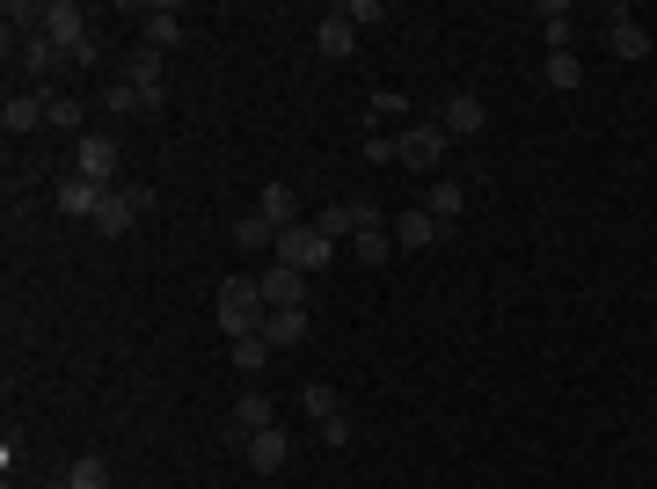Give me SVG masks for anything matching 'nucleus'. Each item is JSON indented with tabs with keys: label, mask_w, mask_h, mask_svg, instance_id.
<instances>
[{
	"label": "nucleus",
	"mask_w": 657,
	"mask_h": 489,
	"mask_svg": "<svg viewBox=\"0 0 657 489\" xmlns=\"http://www.w3.org/2000/svg\"><path fill=\"white\" fill-rule=\"evenodd\" d=\"M73 175H88V183L110 191V175H118V139H110V132H81V139H73Z\"/></svg>",
	"instance_id": "obj_5"
},
{
	"label": "nucleus",
	"mask_w": 657,
	"mask_h": 489,
	"mask_svg": "<svg viewBox=\"0 0 657 489\" xmlns=\"http://www.w3.org/2000/svg\"><path fill=\"white\" fill-rule=\"evenodd\" d=\"M264 307H307V270H285V264H270L264 278Z\"/></svg>",
	"instance_id": "obj_11"
},
{
	"label": "nucleus",
	"mask_w": 657,
	"mask_h": 489,
	"mask_svg": "<svg viewBox=\"0 0 657 489\" xmlns=\"http://www.w3.org/2000/svg\"><path fill=\"white\" fill-rule=\"evenodd\" d=\"M264 358H270L264 337H234V372H264Z\"/></svg>",
	"instance_id": "obj_31"
},
{
	"label": "nucleus",
	"mask_w": 657,
	"mask_h": 489,
	"mask_svg": "<svg viewBox=\"0 0 657 489\" xmlns=\"http://www.w3.org/2000/svg\"><path fill=\"white\" fill-rule=\"evenodd\" d=\"M124 81H132L139 96H161V51H154V45H139L132 59H124Z\"/></svg>",
	"instance_id": "obj_20"
},
{
	"label": "nucleus",
	"mask_w": 657,
	"mask_h": 489,
	"mask_svg": "<svg viewBox=\"0 0 657 489\" xmlns=\"http://www.w3.org/2000/svg\"><path fill=\"white\" fill-rule=\"evenodd\" d=\"M256 212H264L270 227H292V220H300V191H292V183H264Z\"/></svg>",
	"instance_id": "obj_19"
},
{
	"label": "nucleus",
	"mask_w": 657,
	"mask_h": 489,
	"mask_svg": "<svg viewBox=\"0 0 657 489\" xmlns=\"http://www.w3.org/2000/svg\"><path fill=\"white\" fill-rule=\"evenodd\" d=\"M315 227L329 234V242H343V234L358 242L365 227H380V212H373V197H343V205H321V212H315Z\"/></svg>",
	"instance_id": "obj_6"
},
{
	"label": "nucleus",
	"mask_w": 657,
	"mask_h": 489,
	"mask_svg": "<svg viewBox=\"0 0 657 489\" xmlns=\"http://www.w3.org/2000/svg\"><path fill=\"white\" fill-rule=\"evenodd\" d=\"M570 29H577L570 0H540V37H548V51H570Z\"/></svg>",
	"instance_id": "obj_21"
},
{
	"label": "nucleus",
	"mask_w": 657,
	"mask_h": 489,
	"mask_svg": "<svg viewBox=\"0 0 657 489\" xmlns=\"http://www.w3.org/2000/svg\"><path fill=\"white\" fill-rule=\"evenodd\" d=\"M607 45H613V59H643L650 51V29L635 23L629 8H607Z\"/></svg>",
	"instance_id": "obj_13"
},
{
	"label": "nucleus",
	"mask_w": 657,
	"mask_h": 489,
	"mask_svg": "<svg viewBox=\"0 0 657 489\" xmlns=\"http://www.w3.org/2000/svg\"><path fill=\"white\" fill-rule=\"evenodd\" d=\"M300 409L315 416V424H329V416H343V402H337V388H321V380H315V388L300 394Z\"/></svg>",
	"instance_id": "obj_29"
},
{
	"label": "nucleus",
	"mask_w": 657,
	"mask_h": 489,
	"mask_svg": "<svg viewBox=\"0 0 657 489\" xmlns=\"http://www.w3.org/2000/svg\"><path fill=\"white\" fill-rule=\"evenodd\" d=\"M102 183H88V175H66V183H59V212H66V220H88L96 227V212H102Z\"/></svg>",
	"instance_id": "obj_10"
},
{
	"label": "nucleus",
	"mask_w": 657,
	"mask_h": 489,
	"mask_svg": "<svg viewBox=\"0 0 657 489\" xmlns=\"http://www.w3.org/2000/svg\"><path fill=\"white\" fill-rule=\"evenodd\" d=\"M315 45H321V59H351V45H358V23H351L343 8H329V15H321V29H315Z\"/></svg>",
	"instance_id": "obj_16"
},
{
	"label": "nucleus",
	"mask_w": 657,
	"mask_h": 489,
	"mask_svg": "<svg viewBox=\"0 0 657 489\" xmlns=\"http://www.w3.org/2000/svg\"><path fill=\"white\" fill-rule=\"evenodd\" d=\"M270 256L285 270H307V278H315L321 264H337V242H329L315 220H292V227H278V248H270Z\"/></svg>",
	"instance_id": "obj_2"
},
{
	"label": "nucleus",
	"mask_w": 657,
	"mask_h": 489,
	"mask_svg": "<svg viewBox=\"0 0 657 489\" xmlns=\"http://www.w3.org/2000/svg\"><path fill=\"white\" fill-rule=\"evenodd\" d=\"M315 431H321L329 445H351V416H329V424H315Z\"/></svg>",
	"instance_id": "obj_34"
},
{
	"label": "nucleus",
	"mask_w": 657,
	"mask_h": 489,
	"mask_svg": "<svg viewBox=\"0 0 657 489\" xmlns=\"http://www.w3.org/2000/svg\"><path fill=\"white\" fill-rule=\"evenodd\" d=\"M102 102H110L118 118H124V110H161V96H139L132 81H118V88H110V96H102Z\"/></svg>",
	"instance_id": "obj_30"
},
{
	"label": "nucleus",
	"mask_w": 657,
	"mask_h": 489,
	"mask_svg": "<svg viewBox=\"0 0 657 489\" xmlns=\"http://www.w3.org/2000/svg\"><path fill=\"white\" fill-rule=\"evenodd\" d=\"M139 45H154V51L183 45V15H175L169 0H161V8H139Z\"/></svg>",
	"instance_id": "obj_12"
},
{
	"label": "nucleus",
	"mask_w": 657,
	"mask_h": 489,
	"mask_svg": "<svg viewBox=\"0 0 657 489\" xmlns=\"http://www.w3.org/2000/svg\"><path fill=\"white\" fill-rule=\"evenodd\" d=\"M212 307H219V329H227V337H264V321H270L264 285H256V278H227Z\"/></svg>",
	"instance_id": "obj_1"
},
{
	"label": "nucleus",
	"mask_w": 657,
	"mask_h": 489,
	"mask_svg": "<svg viewBox=\"0 0 657 489\" xmlns=\"http://www.w3.org/2000/svg\"><path fill=\"white\" fill-rule=\"evenodd\" d=\"M234 431H242V439L248 431H270V402L264 394H242V402H234Z\"/></svg>",
	"instance_id": "obj_28"
},
{
	"label": "nucleus",
	"mask_w": 657,
	"mask_h": 489,
	"mask_svg": "<svg viewBox=\"0 0 657 489\" xmlns=\"http://www.w3.org/2000/svg\"><path fill=\"white\" fill-rule=\"evenodd\" d=\"M234 242L242 248H278V227H270L264 212H242V220H234Z\"/></svg>",
	"instance_id": "obj_26"
},
{
	"label": "nucleus",
	"mask_w": 657,
	"mask_h": 489,
	"mask_svg": "<svg viewBox=\"0 0 657 489\" xmlns=\"http://www.w3.org/2000/svg\"><path fill=\"white\" fill-rule=\"evenodd\" d=\"M438 124H446V139H475V132H483L489 124V110H483V96H446V110H438Z\"/></svg>",
	"instance_id": "obj_9"
},
{
	"label": "nucleus",
	"mask_w": 657,
	"mask_h": 489,
	"mask_svg": "<svg viewBox=\"0 0 657 489\" xmlns=\"http://www.w3.org/2000/svg\"><path fill=\"white\" fill-rule=\"evenodd\" d=\"M45 37L66 51L73 66H96V59H102V45L88 37V15H81L73 0H51V8H45Z\"/></svg>",
	"instance_id": "obj_3"
},
{
	"label": "nucleus",
	"mask_w": 657,
	"mask_h": 489,
	"mask_svg": "<svg viewBox=\"0 0 657 489\" xmlns=\"http://www.w3.org/2000/svg\"><path fill=\"white\" fill-rule=\"evenodd\" d=\"M343 15H351V23H380L388 8H380V0H343Z\"/></svg>",
	"instance_id": "obj_33"
},
{
	"label": "nucleus",
	"mask_w": 657,
	"mask_h": 489,
	"mask_svg": "<svg viewBox=\"0 0 657 489\" xmlns=\"http://www.w3.org/2000/svg\"><path fill=\"white\" fill-rule=\"evenodd\" d=\"M248 467H256V475H278V467H285V453H292V439L285 431H248Z\"/></svg>",
	"instance_id": "obj_18"
},
{
	"label": "nucleus",
	"mask_w": 657,
	"mask_h": 489,
	"mask_svg": "<svg viewBox=\"0 0 657 489\" xmlns=\"http://www.w3.org/2000/svg\"><path fill=\"white\" fill-rule=\"evenodd\" d=\"M66 66H73V59L51 45L45 29H37V37H23V74H29V88H51V81L66 74Z\"/></svg>",
	"instance_id": "obj_8"
},
{
	"label": "nucleus",
	"mask_w": 657,
	"mask_h": 489,
	"mask_svg": "<svg viewBox=\"0 0 657 489\" xmlns=\"http://www.w3.org/2000/svg\"><path fill=\"white\" fill-rule=\"evenodd\" d=\"M394 139H402V169H438V161H446V147H453V139H446V124H402V132H394Z\"/></svg>",
	"instance_id": "obj_4"
},
{
	"label": "nucleus",
	"mask_w": 657,
	"mask_h": 489,
	"mask_svg": "<svg viewBox=\"0 0 657 489\" xmlns=\"http://www.w3.org/2000/svg\"><path fill=\"white\" fill-rule=\"evenodd\" d=\"M146 212V191H110L96 212V234H132V220Z\"/></svg>",
	"instance_id": "obj_14"
},
{
	"label": "nucleus",
	"mask_w": 657,
	"mask_h": 489,
	"mask_svg": "<svg viewBox=\"0 0 657 489\" xmlns=\"http://www.w3.org/2000/svg\"><path fill=\"white\" fill-rule=\"evenodd\" d=\"M45 96H51V88H23V96H8V110H0L8 139H23V132H37V124H45Z\"/></svg>",
	"instance_id": "obj_15"
},
{
	"label": "nucleus",
	"mask_w": 657,
	"mask_h": 489,
	"mask_svg": "<svg viewBox=\"0 0 657 489\" xmlns=\"http://www.w3.org/2000/svg\"><path fill=\"white\" fill-rule=\"evenodd\" d=\"M351 256H365V264H388V256H402V248H394L388 227H365L358 242H351Z\"/></svg>",
	"instance_id": "obj_27"
},
{
	"label": "nucleus",
	"mask_w": 657,
	"mask_h": 489,
	"mask_svg": "<svg viewBox=\"0 0 657 489\" xmlns=\"http://www.w3.org/2000/svg\"><path fill=\"white\" fill-rule=\"evenodd\" d=\"M45 489H66V475H59V482H45Z\"/></svg>",
	"instance_id": "obj_35"
},
{
	"label": "nucleus",
	"mask_w": 657,
	"mask_h": 489,
	"mask_svg": "<svg viewBox=\"0 0 657 489\" xmlns=\"http://www.w3.org/2000/svg\"><path fill=\"white\" fill-rule=\"evenodd\" d=\"M365 161H402V139H388V132H365Z\"/></svg>",
	"instance_id": "obj_32"
},
{
	"label": "nucleus",
	"mask_w": 657,
	"mask_h": 489,
	"mask_svg": "<svg viewBox=\"0 0 657 489\" xmlns=\"http://www.w3.org/2000/svg\"><path fill=\"white\" fill-rule=\"evenodd\" d=\"M388 234H394V248H402V256H416V248H438V242H453V227H446V220H431L424 205H410V212H402V220H394Z\"/></svg>",
	"instance_id": "obj_7"
},
{
	"label": "nucleus",
	"mask_w": 657,
	"mask_h": 489,
	"mask_svg": "<svg viewBox=\"0 0 657 489\" xmlns=\"http://www.w3.org/2000/svg\"><path fill=\"white\" fill-rule=\"evenodd\" d=\"M66 489H110V461H102V453H81V461L66 467Z\"/></svg>",
	"instance_id": "obj_25"
},
{
	"label": "nucleus",
	"mask_w": 657,
	"mask_h": 489,
	"mask_svg": "<svg viewBox=\"0 0 657 489\" xmlns=\"http://www.w3.org/2000/svg\"><path fill=\"white\" fill-rule=\"evenodd\" d=\"M461 205H467L461 183H431V191H424V212H431V220H446V227L461 220Z\"/></svg>",
	"instance_id": "obj_24"
},
{
	"label": "nucleus",
	"mask_w": 657,
	"mask_h": 489,
	"mask_svg": "<svg viewBox=\"0 0 657 489\" xmlns=\"http://www.w3.org/2000/svg\"><path fill=\"white\" fill-rule=\"evenodd\" d=\"M264 343H270V351H292V343H307V307H270Z\"/></svg>",
	"instance_id": "obj_17"
},
{
	"label": "nucleus",
	"mask_w": 657,
	"mask_h": 489,
	"mask_svg": "<svg viewBox=\"0 0 657 489\" xmlns=\"http://www.w3.org/2000/svg\"><path fill=\"white\" fill-rule=\"evenodd\" d=\"M81 118H88L81 96H59V88L45 96V124H51V132H73V139H81Z\"/></svg>",
	"instance_id": "obj_23"
},
{
	"label": "nucleus",
	"mask_w": 657,
	"mask_h": 489,
	"mask_svg": "<svg viewBox=\"0 0 657 489\" xmlns=\"http://www.w3.org/2000/svg\"><path fill=\"white\" fill-rule=\"evenodd\" d=\"M540 81H548V88H562V96H570V88H584L577 51H548V59H540Z\"/></svg>",
	"instance_id": "obj_22"
}]
</instances>
